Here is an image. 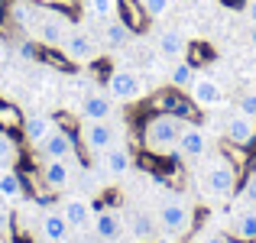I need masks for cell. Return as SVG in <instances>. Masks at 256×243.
I'll return each instance as SVG.
<instances>
[{
    "label": "cell",
    "instance_id": "30bf717a",
    "mask_svg": "<svg viewBox=\"0 0 256 243\" xmlns=\"http://www.w3.org/2000/svg\"><path fill=\"white\" fill-rule=\"evenodd\" d=\"M82 143L88 152H107L114 143H117V133L110 130V126L104 124V120H88V124L82 126Z\"/></svg>",
    "mask_w": 256,
    "mask_h": 243
},
{
    "label": "cell",
    "instance_id": "83f0119b",
    "mask_svg": "<svg viewBox=\"0 0 256 243\" xmlns=\"http://www.w3.org/2000/svg\"><path fill=\"white\" fill-rule=\"evenodd\" d=\"M88 13H91V20H114V13H117V0H84Z\"/></svg>",
    "mask_w": 256,
    "mask_h": 243
},
{
    "label": "cell",
    "instance_id": "8fae6325",
    "mask_svg": "<svg viewBox=\"0 0 256 243\" xmlns=\"http://www.w3.org/2000/svg\"><path fill=\"white\" fill-rule=\"evenodd\" d=\"M204 152H208L204 130H201V126H194V124H188L185 130H182V140H178V146H175L172 156H178V159H201Z\"/></svg>",
    "mask_w": 256,
    "mask_h": 243
},
{
    "label": "cell",
    "instance_id": "484cf974",
    "mask_svg": "<svg viewBox=\"0 0 256 243\" xmlns=\"http://www.w3.org/2000/svg\"><path fill=\"white\" fill-rule=\"evenodd\" d=\"M23 114L16 110V107L13 104H4V100H0V130L4 133H10V130H23Z\"/></svg>",
    "mask_w": 256,
    "mask_h": 243
},
{
    "label": "cell",
    "instance_id": "d6986e66",
    "mask_svg": "<svg viewBox=\"0 0 256 243\" xmlns=\"http://www.w3.org/2000/svg\"><path fill=\"white\" fill-rule=\"evenodd\" d=\"M230 234L240 243H256V204H250V208H244V211L234 214Z\"/></svg>",
    "mask_w": 256,
    "mask_h": 243
},
{
    "label": "cell",
    "instance_id": "7a4b0ae2",
    "mask_svg": "<svg viewBox=\"0 0 256 243\" xmlns=\"http://www.w3.org/2000/svg\"><path fill=\"white\" fill-rule=\"evenodd\" d=\"M198 182L204 188V194H211V198H230L234 188H237V166L227 156H211L201 168Z\"/></svg>",
    "mask_w": 256,
    "mask_h": 243
},
{
    "label": "cell",
    "instance_id": "9a60e30c",
    "mask_svg": "<svg viewBox=\"0 0 256 243\" xmlns=\"http://www.w3.org/2000/svg\"><path fill=\"white\" fill-rule=\"evenodd\" d=\"M117 16L130 26L133 32H143L150 26V13H146L143 0H117Z\"/></svg>",
    "mask_w": 256,
    "mask_h": 243
},
{
    "label": "cell",
    "instance_id": "277c9868",
    "mask_svg": "<svg viewBox=\"0 0 256 243\" xmlns=\"http://www.w3.org/2000/svg\"><path fill=\"white\" fill-rule=\"evenodd\" d=\"M152 107H156L159 114H172V117L188 120V124L198 117V104L192 100V94L185 98L178 88H166V91H156V94H152Z\"/></svg>",
    "mask_w": 256,
    "mask_h": 243
},
{
    "label": "cell",
    "instance_id": "e575fe53",
    "mask_svg": "<svg viewBox=\"0 0 256 243\" xmlns=\"http://www.w3.org/2000/svg\"><path fill=\"white\" fill-rule=\"evenodd\" d=\"M198 243H230L227 237H220V234H208V237H201Z\"/></svg>",
    "mask_w": 256,
    "mask_h": 243
},
{
    "label": "cell",
    "instance_id": "d4e9b609",
    "mask_svg": "<svg viewBox=\"0 0 256 243\" xmlns=\"http://www.w3.org/2000/svg\"><path fill=\"white\" fill-rule=\"evenodd\" d=\"M130 230H133V237H136V240H152V234H156V224H152L150 214L136 211V214L130 218Z\"/></svg>",
    "mask_w": 256,
    "mask_h": 243
},
{
    "label": "cell",
    "instance_id": "ac0fdd59",
    "mask_svg": "<svg viewBox=\"0 0 256 243\" xmlns=\"http://www.w3.org/2000/svg\"><path fill=\"white\" fill-rule=\"evenodd\" d=\"M156 52L162 58H169V62H178V58H185L188 42H185V36H182L178 30H162L159 32V42H156Z\"/></svg>",
    "mask_w": 256,
    "mask_h": 243
},
{
    "label": "cell",
    "instance_id": "d6a6232c",
    "mask_svg": "<svg viewBox=\"0 0 256 243\" xmlns=\"http://www.w3.org/2000/svg\"><path fill=\"white\" fill-rule=\"evenodd\" d=\"M240 198H244L246 204H256V175H246L244 188H240Z\"/></svg>",
    "mask_w": 256,
    "mask_h": 243
},
{
    "label": "cell",
    "instance_id": "5b68a950",
    "mask_svg": "<svg viewBox=\"0 0 256 243\" xmlns=\"http://www.w3.org/2000/svg\"><path fill=\"white\" fill-rule=\"evenodd\" d=\"M104 81H107V94H110L114 100L130 104V100L143 98V81H140V75H136V72H130V68H114Z\"/></svg>",
    "mask_w": 256,
    "mask_h": 243
},
{
    "label": "cell",
    "instance_id": "4316f807",
    "mask_svg": "<svg viewBox=\"0 0 256 243\" xmlns=\"http://www.w3.org/2000/svg\"><path fill=\"white\" fill-rule=\"evenodd\" d=\"M20 194H23V178L16 172H0V198L13 201Z\"/></svg>",
    "mask_w": 256,
    "mask_h": 243
},
{
    "label": "cell",
    "instance_id": "d590c367",
    "mask_svg": "<svg viewBox=\"0 0 256 243\" xmlns=\"http://www.w3.org/2000/svg\"><path fill=\"white\" fill-rule=\"evenodd\" d=\"M250 46L256 49V23H250Z\"/></svg>",
    "mask_w": 256,
    "mask_h": 243
},
{
    "label": "cell",
    "instance_id": "6da1fadb",
    "mask_svg": "<svg viewBox=\"0 0 256 243\" xmlns=\"http://www.w3.org/2000/svg\"><path fill=\"white\" fill-rule=\"evenodd\" d=\"M185 126H188V120L156 110L150 120H146V126H143V146L150 152H156V156H172Z\"/></svg>",
    "mask_w": 256,
    "mask_h": 243
},
{
    "label": "cell",
    "instance_id": "9c48e42d",
    "mask_svg": "<svg viewBox=\"0 0 256 243\" xmlns=\"http://www.w3.org/2000/svg\"><path fill=\"white\" fill-rule=\"evenodd\" d=\"M188 94H192V100L198 104V110H208V107H220V104H224V88H220L211 75H194Z\"/></svg>",
    "mask_w": 256,
    "mask_h": 243
},
{
    "label": "cell",
    "instance_id": "ba28073f",
    "mask_svg": "<svg viewBox=\"0 0 256 243\" xmlns=\"http://www.w3.org/2000/svg\"><path fill=\"white\" fill-rule=\"evenodd\" d=\"M224 136L230 146H253L256 143V120L246 117V114H230V117L224 120Z\"/></svg>",
    "mask_w": 256,
    "mask_h": 243
},
{
    "label": "cell",
    "instance_id": "44dd1931",
    "mask_svg": "<svg viewBox=\"0 0 256 243\" xmlns=\"http://www.w3.org/2000/svg\"><path fill=\"white\" fill-rule=\"evenodd\" d=\"M110 94H84L82 100V117L84 120H107L114 114V104H110Z\"/></svg>",
    "mask_w": 256,
    "mask_h": 243
},
{
    "label": "cell",
    "instance_id": "4dcf8cb0",
    "mask_svg": "<svg viewBox=\"0 0 256 243\" xmlns=\"http://www.w3.org/2000/svg\"><path fill=\"white\" fill-rule=\"evenodd\" d=\"M16 52H20V58H23V62H36V58L42 56V49H39V46L32 42V39H23Z\"/></svg>",
    "mask_w": 256,
    "mask_h": 243
},
{
    "label": "cell",
    "instance_id": "74e56055",
    "mask_svg": "<svg viewBox=\"0 0 256 243\" xmlns=\"http://www.w3.org/2000/svg\"><path fill=\"white\" fill-rule=\"evenodd\" d=\"M224 4H234V6H244L246 0H224Z\"/></svg>",
    "mask_w": 256,
    "mask_h": 243
},
{
    "label": "cell",
    "instance_id": "f1b7e54d",
    "mask_svg": "<svg viewBox=\"0 0 256 243\" xmlns=\"http://www.w3.org/2000/svg\"><path fill=\"white\" fill-rule=\"evenodd\" d=\"M16 143H13L10 140V133H4L0 130V162H4V166H10V162H16Z\"/></svg>",
    "mask_w": 256,
    "mask_h": 243
},
{
    "label": "cell",
    "instance_id": "3957f363",
    "mask_svg": "<svg viewBox=\"0 0 256 243\" xmlns=\"http://www.w3.org/2000/svg\"><path fill=\"white\" fill-rule=\"evenodd\" d=\"M192 204L182 198H166L162 208H159V227H162L166 234H172V237H182V234L192 230Z\"/></svg>",
    "mask_w": 256,
    "mask_h": 243
},
{
    "label": "cell",
    "instance_id": "f35d334b",
    "mask_svg": "<svg viewBox=\"0 0 256 243\" xmlns=\"http://www.w3.org/2000/svg\"><path fill=\"white\" fill-rule=\"evenodd\" d=\"M0 56H4V36H0Z\"/></svg>",
    "mask_w": 256,
    "mask_h": 243
},
{
    "label": "cell",
    "instance_id": "1f68e13d",
    "mask_svg": "<svg viewBox=\"0 0 256 243\" xmlns=\"http://www.w3.org/2000/svg\"><path fill=\"white\" fill-rule=\"evenodd\" d=\"M143 6H146V13H150V20H156V16H166V13H169L172 0H143Z\"/></svg>",
    "mask_w": 256,
    "mask_h": 243
},
{
    "label": "cell",
    "instance_id": "ffe728a7",
    "mask_svg": "<svg viewBox=\"0 0 256 243\" xmlns=\"http://www.w3.org/2000/svg\"><path fill=\"white\" fill-rule=\"evenodd\" d=\"M100 156H104V168L114 175V178H120V175H126L133 168V152L126 150V146H117V143H114L110 150L100 152Z\"/></svg>",
    "mask_w": 256,
    "mask_h": 243
},
{
    "label": "cell",
    "instance_id": "8992f818",
    "mask_svg": "<svg viewBox=\"0 0 256 243\" xmlns=\"http://www.w3.org/2000/svg\"><path fill=\"white\" fill-rule=\"evenodd\" d=\"M58 49L65 52V58L72 65L94 62V56H98V42H94V36L88 30H68V36H65V42Z\"/></svg>",
    "mask_w": 256,
    "mask_h": 243
},
{
    "label": "cell",
    "instance_id": "52a82bcc",
    "mask_svg": "<svg viewBox=\"0 0 256 243\" xmlns=\"http://www.w3.org/2000/svg\"><path fill=\"white\" fill-rule=\"evenodd\" d=\"M36 36L42 39L46 46H62L65 36H68V16L58 10H49L46 6V13H39V23H36Z\"/></svg>",
    "mask_w": 256,
    "mask_h": 243
},
{
    "label": "cell",
    "instance_id": "2e32d148",
    "mask_svg": "<svg viewBox=\"0 0 256 243\" xmlns=\"http://www.w3.org/2000/svg\"><path fill=\"white\" fill-rule=\"evenodd\" d=\"M62 214L72 224V230H84V227L94 224V211H91V204H88L84 198H68L62 204Z\"/></svg>",
    "mask_w": 256,
    "mask_h": 243
},
{
    "label": "cell",
    "instance_id": "8d00e7d4",
    "mask_svg": "<svg viewBox=\"0 0 256 243\" xmlns=\"http://www.w3.org/2000/svg\"><path fill=\"white\" fill-rule=\"evenodd\" d=\"M82 243H104V240H100V237H84Z\"/></svg>",
    "mask_w": 256,
    "mask_h": 243
},
{
    "label": "cell",
    "instance_id": "e0dca14e",
    "mask_svg": "<svg viewBox=\"0 0 256 243\" xmlns=\"http://www.w3.org/2000/svg\"><path fill=\"white\" fill-rule=\"evenodd\" d=\"M39 230H42V237L49 240V243H65V240H68V234H72V224L65 220L62 211H46Z\"/></svg>",
    "mask_w": 256,
    "mask_h": 243
},
{
    "label": "cell",
    "instance_id": "5bb4252c",
    "mask_svg": "<svg viewBox=\"0 0 256 243\" xmlns=\"http://www.w3.org/2000/svg\"><path fill=\"white\" fill-rule=\"evenodd\" d=\"M68 182H72L68 159H46V166H42V185L49 188V192H62V188H68Z\"/></svg>",
    "mask_w": 256,
    "mask_h": 243
},
{
    "label": "cell",
    "instance_id": "cb8c5ba5",
    "mask_svg": "<svg viewBox=\"0 0 256 243\" xmlns=\"http://www.w3.org/2000/svg\"><path fill=\"white\" fill-rule=\"evenodd\" d=\"M194 65L188 62V58H178V62H172V72H169V81H172V88H178V91H188L192 88V81H194Z\"/></svg>",
    "mask_w": 256,
    "mask_h": 243
},
{
    "label": "cell",
    "instance_id": "603a6c76",
    "mask_svg": "<svg viewBox=\"0 0 256 243\" xmlns=\"http://www.w3.org/2000/svg\"><path fill=\"white\" fill-rule=\"evenodd\" d=\"M133 30L124 23V20H107L104 26V46H110V49H124L126 42H130Z\"/></svg>",
    "mask_w": 256,
    "mask_h": 243
},
{
    "label": "cell",
    "instance_id": "4fadbf2b",
    "mask_svg": "<svg viewBox=\"0 0 256 243\" xmlns=\"http://www.w3.org/2000/svg\"><path fill=\"white\" fill-rule=\"evenodd\" d=\"M94 237H100L104 243H114L124 237V218H120L117 211H110V208H104V211L94 214Z\"/></svg>",
    "mask_w": 256,
    "mask_h": 243
},
{
    "label": "cell",
    "instance_id": "7c38bea8",
    "mask_svg": "<svg viewBox=\"0 0 256 243\" xmlns=\"http://www.w3.org/2000/svg\"><path fill=\"white\" fill-rule=\"evenodd\" d=\"M75 143H78V136L75 133H68V130H52L49 136L42 140V156L46 159H68L72 152H75Z\"/></svg>",
    "mask_w": 256,
    "mask_h": 243
},
{
    "label": "cell",
    "instance_id": "7402d4cb",
    "mask_svg": "<svg viewBox=\"0 0 256 243\" xmlns=\"http://www.w3.org/2000/svg\"><path fill=\"white\" fill-rule=\"evenodd\" d=\"M52 130H56V120H52V117H42V114L23 120V136H26V143H32V146H42V140L49 136Z\"/></svg>",
    "mask_w": 256,
    "mask_h": 243
},
{
    "label": "cell",
    "instance_id": "f546056e",
    "mask_svg": "<svg viewBox=\"0 0 256 243\" xmlns=\"http://www.w3.org/2000/svg\"><path fill=\"white\" fill-rule=\"evenodd\" d=\"M237 110L256 120V88H246V91L237 98Z\"/></svg>",
    "mask_w": 256,
    "mask_h": 243
},
{
    "label": "cell",
    "instance_id": "836d02e7",
    "mask_svg": "<svg viewBox=\"0 0 256 243\" xmlns=\"http://www.w3.org/2000/svg\"><path fill=\"white\" fill-rule=\"evenodd\" d=\"M244 13H246V20H250V23H256V0H246V4H244Z\"/></svg>",
    "mask_w": 256,
    "mask_h": 243
}]
</instances>
